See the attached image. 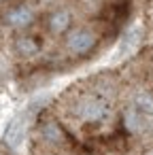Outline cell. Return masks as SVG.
I'll return each mask as SVG.
<instances>
[{"instance_id": "cell-1", "label": "cell", "mask_w": 153, "mask_h": 155, "mask_svg": "<svg viewBox=\"0 0 153 155\" xmlns=\"http://www.w3.org/2000/svg\"><path fill=\"white\" fill-rule=\"evenodd\" d=\"M36 104H38V102H34V104L26 106L19 115H15V117L11 119V123H9L7 132H5V142H7L11 149H19V147L24 144V138H26V127H28L30 117L36 113V110H34V108H36Z\"/></svg>"}, {"instance_id": "cell-10", "label": "cell", "mask_w": 153, "mask_h": 155, "mask_svg": "<svg viewBox=\"0 0 153 155\" xmlns=\"http://www.w3.org/2000/svg\"><path fill=\"white\" fill-rule=\"evenodd\" d=\"M43 134H45V138H51V140H58V138H60V136H58V132H55V127H53V125H49V127H47V130H45V132H43Z\"/></svg>"}, {"instance_id": "cell-9", "label": "cell", "mask_w": 153, "mask_h": 155, "mask_svg": "<svg viewBox=\"0 0 153 155\" xmlns=\"http://www.w3.org/2000/svg\"><path fill=\"white\" fill-rule=\"evenodd\" d=\"M19 49L24 51V53H36V45H34V41H30V38H22L19 41Z\"/></svg>"}, {"instance_id": "cell-6", "label": "cell", "mask_w": 153, "mask_h": 155, "mask_svg": "<svg viewBox=\"0 0 153 155\" xmlns=\"http://www.w3.org/2000/svg\"><path fill=\"white\" fill-rule=\"evenodd\" d=\"M142 119H145V117H142V115H140V113H138L134 106L125 110V127H128V130L138 132V130L142 127Z\"/></svg>"}, {"instance_id": "cell-8", "label": "cell", "mask_w": 153, "mask_h": 155, "mask_svg": "<svg viewBox=\"0 0 153 155\" xmlns=\"http://www.w3.org/2000/svg\"><path fill=\"white\" fill-rule=\"evenodd\" d=\"M104 113H106V108L100 102H87L85 104V110H81V115L91 117V119H100V117H104Z\"/></svg>"}, {"instance_id": "cell-2", "label": "cell", "mask_w": 153, "mask_h": 155, "mask_svg": "<svg viewBox=\"0 0 153 155\" xmlns=\"http://www.w3.org/2000/svg\"><path fill=\"white\" fill-rule=\"evenodd\" d=\"M140 38H142V28H140V24H136V26H132L130 30H125L123 36H121V41H119L117 58H125V55H130V53L138 47Z\"/></svg>"}, {"instance_id": "cell-7", "label": "cell", "mask_w": 153, "mask_h": 155, "mask_svg": "<svg viewBox=\"0 0 153 155\" xmlns=\"http://www.w3.org/2000/svg\"><path fill=\"white\" fill-rule=\"evenodd\" d=\"M68 21H70V17H68V13L66 11H58V13H53L51 15V28L55 30V32H62V30H66L68 28Z\"/></svg>"}, {"instance_id": "cell-5", "label": "cell", "mask_w": 153, "mask_h": 155, "mask_svg": "<svg viewBox=\"0 0 153 155\" xmlns=\"http://www.w3.org/2000/svg\"><path fill=\"white\" fill-rule=\"evenodd\" d=\"M142 117H151L153 115V98L149 94H138L134 98V104H132Z\"/></svg>"}, {"instance_id": "cell-4", "label": "cell", "mask_w": 153, "mask_h": 155, "mask_svg": "<svg viewBox=\"0 0 153 155\" xmlns=\"http://www.w3.org/2000/svg\"><path fill=\"white\" fill-rule=\"evenodd\" d=\"M9 24L11 26H17V28H24V26H28L30 21H32V11L28 9V7H17L15 11H11L9 13Z\"/></svg>"}, {"instance_id": "cell-3", "label": "cell", "mask_w": 153, "mask_h": 155, "mask_svg": "<svg viewBox=\"0 0 153 155\" xmlns=\"http://www.w3.org/2000/svg\"><path fill=\"white\" fill-rule=\"evenodd\" d=\"M94 43H96V38H94V34L87 32V30H77V32H72L70 38H68L70 49L77 51V53H85V51H89V49L94 47Z\"/></svg>"}]
</instances>
